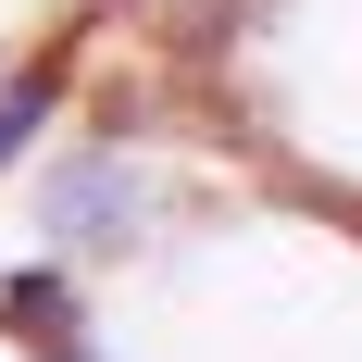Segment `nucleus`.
I'll use <instances>...</instances> for the list:
<instances>
[{
	"label": "nucleus",
	"instance_id": "1",
	"mask_svg": "<svg viewBox=\"0 0 362 362\" xmlns=\"http://www.w3.org/2000/svg\"><path fill=\"white\" fill-rule=\"evenodd\" d=\"M37 112H50V88H37V75H25V88H13V100H0V163H13V150H25V125H37Z\"/></svg>",
	"mask_w": 362,
	"mask_h": 362
}]
</instances>
